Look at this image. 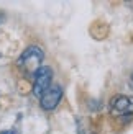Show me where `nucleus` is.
I'll list each match as a JSON object with an SVG mask.
<instances>
[{"label":"nucleus","instance_id":"2","mask_svg":"<svg viewBox=\"0 0 133 134\" xmlns=\"http://www.w3.org/2000/svg\"><path fill=\"white\" fill-rule=\"evenodd\" d=\"M110 115L117 119L133 118V98L127 95H117L110 100Z\"/></svg>","mask_w":133,"mask_h":134},{"label":"nucleus","instance_id":"5","mask_svg":"<svg viewBox=\"0 0 133 134\" xmlns=\"http://www.w3.org/2000/svg\"><path fill=\"white\" fill-rule=\"evenodd\" d=\"M0 134H18V132L13 129H5V131H0Z\"/></svg>","mask_w":133,"mask_h":134},{"label":"nucleus","instance_id":"1","mask_svg":"<svg viewBox=\"0 0 133 134\" xmlns=\"http://www.w3.org/2000/svg\"><path fill=\"white\" fill-rule=\"evenodd\" d=\"M43 51L38 48V46H30V48H26L23 52H22V56L18 57V67L22 69L23 72L26 74H33L35 75V72L41 67V62H43Z\"/></svg>","mask_w":133,"mask_h":134},{"label":"nucleus","instance_id":"4","mask_svg":"<svg viewBox=\"0 0 133 134\" xmlns=\"http://www.w3.org/2000/svg\"><path fill=\"white\" fill-rule=\"evenodd\" d=\"M61 98H63V88L59 85H53L39 97V105H41L43 110L51 111V110H54L59 105Z\"/></svg>","mask_w":133,"mask_h":134},{"label":"nucleus","instance_id":"6","mask_svg":"<svg viewBox=\"0 0 133 134\" xmlns=\"http://www.w3.org/2000/svg\"><path fill=\"white\" fill-rule=\"evenodd\" d=\"M131 79H133V74H131Z\"/></svg>","mask_w":133,"mask_h":134},{"label":"nucleus","instance_id":"3","mask_svg":"<svg viewBox=\"0 0 133 134\" xmlns=\"http://www.w3.org/2000/svg\"><path fill=\"white\" fill-rule=\"evenodd\" d=\"M51 80H53L51 69L46 65H41L33 75V95L39 98L51 87Z\"/></svg>","mask_w":133,"mask_h":134}]
</instances>
